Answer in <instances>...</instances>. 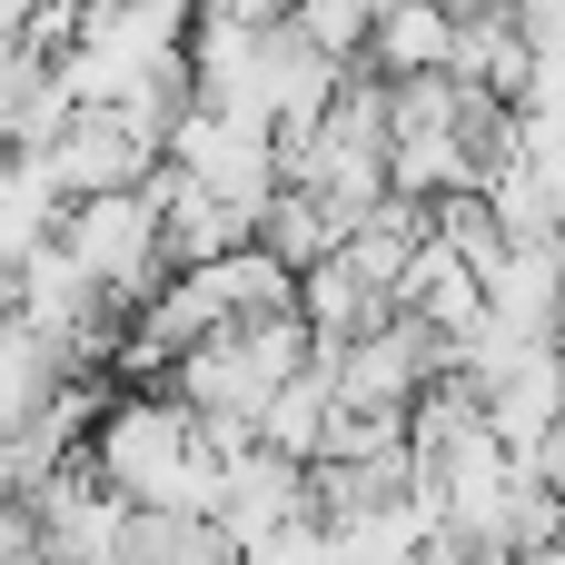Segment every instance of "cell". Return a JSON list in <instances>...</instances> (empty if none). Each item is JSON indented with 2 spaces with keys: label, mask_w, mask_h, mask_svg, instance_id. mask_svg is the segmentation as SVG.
I'll return each instance as SVG.
<instances>
[{
  "label": "cell",
  "mask_w": 565,
  "mask_h": 565,
  "mask_svg": "<svg viewBox=\"0 0 565 565\" xmlns=\"http://www.w3.org/2000/svg\"><path fill=\"white\" fill-rule=\"evenodd\" d=\"M89 467L129 507H189V516H218V487H228V447L179 387H119L109 417L89 427Z\"/></svg>",
  "instance_id": "obj_1"
},
{
  "label": "cell",
  "mask_w": 565,
  "mask_h": 565,
  "mask_svg": "<svg viewBox=\"0 0 565 565\" xmlns=\"http://www.w3.org/2000/svg\"><path fill=\"white\" fill-rule=\"evenodd\" d=\"M60 238H70V258L119 298V308H139L159 278H169V218H159V179H139V189H99V199H70V218H60Z\"/></svg>",
  "instance_id": "obj_2"
},
{
  "label": "cell",
  "mask_w": 565,
  "mask_h": 565,
  "mask_svg": "<svg viewBox=\"0 0 565 565\" xmlns=\"http://www.w3.org/2000/svg\"><path fill=\"white\" fill-rule=\"evenodd\" d=\"M159 218H169V268H199V258H228L258 238V209L199 189L189 169H159Z\"/></svg>",
  "instance_id": "obj_3"
},
{
  "label": "cell",
  "mask_w": 565,
  "mask_h": 565,
  "mask_svg": "<svg viewBox=\"0 0 565 565\" xmlns=\"http://www.w3.org/2000/svg\"><path fill=\"white\" fill-rule=\"evenodd\" d=\"M447 60H457V10L447 0H387L367 50H358V70H377V79H417V70H447Z\"/></svg>",
  "instance_id": "obj_4"
},
{
  "label": "cell",
  "mask_w": 565,
  "mask_h": 565,
  "mask_svg": "<svg viewBox=\"0 0 565 565\" xmlns=\"http://www.w3.org/2000/svg\"><path fill=\"white\" fill-rule=\"evenodd\" d=\"M70 367H79V358H70L50 328H30V318L10 308V318H0V437H20V427L40 417V397H50Z\"/></svg>",
  "instance_id": "obj_5"
},
{
  "label": "cell",
  "mask_w": 565,
  "mask_h": 565,
  "mask_svg": "<svg viewBox=\"0 0 565 565\" xmlns=\"http://www.w3.org/2000/svg\"><path fill=\"white\" fill-rule=\"evenodd\" d=\"M129 565H248V546H238L218 516H189V507H139V526H129Z\"/></svg>",
  "instance_id": "obj_6"
},
{
  "label": "cell",
  "mask_w": 565,
  "mask_h": 565,
  "mask_svg": "<svg viewBox=\"0 0 565 565\" xmlns=\"http://www.w3.org/2000/svg\"><path fill=\"white\" fill-rule=\"evenodd\" d=\"M338 238H348V218H338L318 189H298V179H278V189H268V209H258V248H278L288 268H318Z\"/></svg>",
  "instance_id": "obj_7"
},
{
  "label": "cell",
  "mask_w": 565,
  "mask_h": 565,
  "mask_svg": "<svg viewBox=\"0 0 565 565\" xmlns=\"http://www.w3.org/2000/svg\"><path fill=\"white\" fill-rule=\"evenodd\" d=\"M0 159H10V139H0Z\"/></svg>",
  "instance_id": "obj_8"
}]
</instances>
